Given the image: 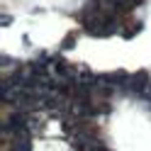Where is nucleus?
<instances>
[{
	"label": "nucleus",
	"mask_w": 151,
	"mask_h": 151,
	"mask_svg": "<svg viewBox=\"0 0 151 151\" xmlns=\"http://www.w3.org/2000/svg\"><path fill=\"white\" fill-rule=\"evenodd\" d=\"M86 151H107V149H105V146H98V144H93V146H88Z\"/></svg>",
	"instance_id": "f257e3e1"
}]
</instances>
